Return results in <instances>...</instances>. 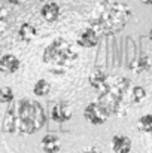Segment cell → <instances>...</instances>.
Returning <instances> with one entry per match:
<instances>
[{
  "label": "cell",
  "instance_id": "6da1fadb",
  "mask_svg": "<svg viewBox=\"0 0 152 153\" xmlns=\"http://www.w3.org/2000/svg\"><path fill=\"white\" fill-rule=\"evenodd\" d=\"M46 122L45 110L36 100L22 98L12 101L3 117V131L13 135H30L37 132Z\"/></svg>",
  "mask_w": 152,
  "mask_h": 153
},
{
  "label": "cell",
  "instance_id": "7a4b0ae2",
  "mask_svg": "<svg viewBox=\"0 0 152 153\" xmlns=\"http://www.w3.org/2000/svg\"><path fill=\"white\" fill-rule=\"evenodd\" d=\"M131 18V9L116 0H101L93 9L88 24L94 27L101 37L121 31Z\"/></svg>",
  "mask_w": 152,
  "mask_h": 153
},
{
  "label": "cell",
  "instance_id": "3957f363",
  "mask_svg": "<svg viewBox=\"0 0 152 153\" xmlns=\"http://www.w3.org/2000/svg\"><path fill=\"white\" fill-rule=\"evenodd\" d=\"M130 91L131 82L127 77L115 76L110 77L99 94L97 102L104 108V111L110 116H125L130 105Z\"/></svg>",
  "mask_w": 152,
  "mask_h": 153
},
{
  "label": "cell",
  "instance_id": "277c9868",
  "mask_svg": "<svg viewBox=\"0 0 152 153\" xmlns=\"http://www.w3.org/2000/svg\"><path fill=\"white\" fill-rule=\"evenodd\" d=\"M42 61L51 73L64 74L78 61V51L69 40L57 37L45 48Z\"/></svg>",
  "mask_w": 152,
  "mask_h": 153
},
{
  "label": "cell",
  "instance_id": "5b68a950",
  "mask_svg": "<svg viewBox=\"0 0 152 153\" xmlns=\"http://www.w3.org/2000/svg\"><path fill=\"white\" fill-rule=\"evenodd\" d=\"M84 117L90 122V123H93V125H101V123H104L107 119H109V114L104 111V108L101 107L99 102H90L87 107H85V110H84Z\"/></svg>",
  "mask_w": 152,
  "mask_h": 153
},
{
  "label": "cell",
  "instance_id": "8992f818",
  "mask_svg": "<svg viewBox=\"0 0 152 153\" xmlns=\"http://www.w3.org/2000/svg\"><path fill=\"white\" fill-rule=\"evenodd\" d=\"M100 39H101V36L99 34V31L88 24V25L84 27L82 31L78 34L76 43H78L81 48H94V46H97V43L100 42Z\"/></svg>",
  "mask_w": 152,
  "mask_h": 153
},
{
  "label": "cell",
  "instance_id": "52a82bcc",
  "mask_svg": "<svg viewBox=\"0 0 152 153\" xmlns=\"http://www.w3.org/2000/svg\"><path fill=\"white\" fill-rule=\"evenodd\" d=\"M21 67V61L18 59V56L12 55V53H6L0 58V73L3 74H12L16 73Z\"/></svg>",
  "mask_w": 152,
  "mask_h": 153
},
{
  "label": "cell",
  "instance_id": "ba28073f",
  "mask_svg": "<svg viewBox=\"0 0 152 153\" xmlns=\"http://www.w3.org/2000/svg\"><path fill=\"white\" fill-rule=\"evenodd\" d=\"M70 117H72V108L66 102H57L51 108V119L54 122L63 123V122H67Z\"/></svg>",
  "mask_w": 152,
  "mask_h": 153
},
{
  "label": "cell",
  "instance_id": "9c48e42d",
  "mask_svg": "<svg viewBox=\"0 0 152 153\" xmlns=\"http://www.w3.org/2000/svg\"><path fill=\"white\" fill-rule=\"evenodd\" d=\"M110 147L113 153H128L131 150V140L127 135L116 134L110 140Z\"/></svg>",
  "mask_w": 152,
  "mask_h": 153
},
{
  "label": "cell",
  "instance_id": "30bf717a",
  "mask_svg": "<svg viewBox=\"0 0 152 153\" xmlns=\"http://www.w3.org/2000/svg\"><path fill=\"white\" fill-rule=\"evenodd\" d=\"M107 80H109V74H107L103 68H94V70L90 73V76H88L90 85H91L94 89H97V91H101V89L106 86Z\"/></svg>",
  "mask_w": 152,
  "mask_h": 153
},
{
  "label": "cell",
  "instance_id": "8fae6325",
  "mask_svg": "<svg viewBox=\"0 0 152 153\" xmlns=\"http://www.w3.org/2000/svg\"><path fill=\"white\" fill-rule=\"evenodd\" d=\"M60 12H61L60 6L57 3H54V1H48L40 7V15L48 22H55L60 18Z\"/></svg>",
  "mask_w": 152,
  "mask_h": 153
},
{
  "label": "cell",
  "instance_id": "7c38bea8",
  "mask_svg": "<svg viewBox=\"0 0 152 153\" xmlns=\"http://www.w3.org/2000/svg\"><path fill=\"white\" fill-rule=\"evenodd\" d=\"M40 146L42 150L45 153H57L61 149V141L57 135L54 134H46L42 140H40Z\"/></svg>",
  "mask_w": 152,
  "mask_h": 153
},
{
  "label": "cell",
  "instance_id": "4fadbf2b",
  "mask_svg": "<svg viewBox=\"0 0 152 153\" xmlns=\"http://www.w3.org/2000/svg\"><path fill=\"white\" fill-rule=\"evenodd\" d=\"M130 70L136 74H142V73H148L151 70V58L149 55H142L139 58H136L131 65H130Z\"/></svg>",
  "mask_w": 152,
  "mask_h": 153
},
{
  "label": "cell",
  "instance_id": "5bb4252c",
  "mask_svg": "<svg viewBox=\"0 0 152 153\" xmlns=\"http://www.w3.org/2000/svg\"><path fill=\"white\" fill-rule=\"evenodd\" d=\"M36 34H37V30H36V27L33 25V24H30V22H24L21 27H19V30H18V37H19V40H22V42H33V39L36 37Z\"/></svg>",
  "mask_w": 152,
  "mask_h": 153
},
{
  "label": "cell",
  "instance_id": "9a60e30c",
  "mask_svg": "<svg viewBox=\"0 0 152 153\" xmlns=\"http://www.w3.org/2000/svg\"><path fill=\"white\" fill-rule=\"evenodd\" d=\"M49 91H51V85L49 82L45 80V79H39L34 83V86H33V94L36 97H45L46 94H49Z\"/></svg>",
  "mask_w": 152,
  "mask_h": 153
},
{
  "label": "cell",
  "instance_id": "2e32d148",
  "mask_svg": "<svg viewBox=\"0 0 152 153\" xmlns=\"http://www.w3.org/2000/svg\"><path fill=\"white\" fill-rule=\"evenodd\" d=\"M146 98V91L145 88L142 86H131V91H130V101L131 102H143Z\"/></svg>",
  "mask_w": 152,
  "mask_h": 153
},
{
  "label": "cell",
  "instance_id": "e0dca14e",
  "mask_svg": "<svg viewBox=\"0 0 152 153\" xmlns=\"http://www.w3.org/2000/svg\"><path fill=\"white\" fill-rule=\"evenodd\" d=\"M137 129L145 132V134H151L152 131V116L151 114H145L137 120Z\"/></svg>",
  "mask_w": 152,
  "mask_h": 153
},
{
  "label": "cell",
  "instance_id": "ac0fdd59",
  "mask_svg": "<svg viewBox=\"0 0 152 153\" xmlns=\"http://www.w3.org/2000/svg\"><path fill=\"white\" fill-rule=\"evenodd\" d=\"M15 98V92L10 86H3L0 88V102L1 104H10Z\"/></svg>",
  "mask_w": 152,
  "mask_h": 153
},
{
  "label": "cell",
  "instance_id": "d6986e66",
  "mask_svg": "<svg viewBox=\"0 0 152 153\" xmlns=\"http://www.w3.org/2000/svg\"><path fill=\"white\" fill-rule=\"evenodd\" d=\"M9 10L0 3V34L6 31V28L9 27Z\"/></svg>",
  "mask_w": 152,
  "mask_h": 153
},
{
  "label": "cell",
  "instance_id": "ffe728a7",
  "mask_svg": "<svg viewBox=\"0 0 152 153\" xmlns=\"http://www.w3.org/2000/svg\"><path fill=\"white\" fill-rule=\"evenodd\" d=\"M79 153H103L100 149H97V147H87V149H84V150H81Z\"/></svg>",
  "mask_w": 152,
  "mask_h": 153
},
{
  "label": "cell",
  "instance_id": "44dd1931",
  "mask_svg": "<svg viewBox=\"0 0 152 153\" xmlns=\"http://www.w3.org/2000/svg\"><path fill=\"white\" fill-rule=\"evenodd\" d=\"M9 3H12V4H19V3H22L24 0H7Z\"/></svg>",
  "mask_w": 152,
  "mask_h": 153
},
{
  "label": "cell",
  "instance_id": "7402d4cb",
  "mask_svg": "<svg viewBox=\"0 0 152 153\" xmlns=\"http://www.w3.org/2000/svg\"><path fill=\"white\" fill-rule=\"evenodd\" d=\"M142 3H145V4H151L152 3V0H140Z\"/></svg>",
  "mask_w": 152,
  "mask_h": 153
}]
</instances>
